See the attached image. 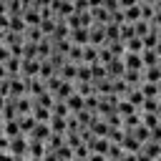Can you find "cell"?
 Here are the masks:
<instances>
[{"label": "cell", "instance_id": "1", "mask_svg": "<svg viewBox=\"0 0 161 161\" xmlns=\"http://www.w3.org/2000/svg\"><path fill=\"white\" fill-rule=\"evenodd\" d=\"M8 151H10V158H28V136H25V133L10 136Z\"/></svg>", "mask_w": 161, "mask_h": 161}, {"label": "cell", "instance_id": "2", "mask_svg": "<svg viewBox=\"0 0 161 161\" xmlns=\"http://www.w3.org/2000/svg\"><path fill=\"white\" fill-rule=\"evenodd\" d=\"M103 68H106V75H108V78H121V75H123V70H126V68H123V60H121L118 55H113Z\"/></svg>", "mask_w": 161, "mask_h": 161}, {"label": "cell", "instance_id": "3", "mask_svg": "<svg viewBox=\"0 0 161 161\" xmlns=\"http://www.w3.org/2000/svg\"><path fill=\"white\" fill-rule=\"evenodd\" d=\"M121 60H123V68H131V70H141V68H143V63H141V55H138V53L123 50Z\"/></svg>", "mask_w": 161, "mask_h": 161}, {"label": "cell", "instance_id": "4", "mask_svg": "<svg viewBox=\"0 0 161 161\" xmlns=\"http://www.w3.org/2000/svg\"><path fill=\"white\" fill-rule=\"evenodd\" d=\"M45 156V141L28 138V158H43Z\"/></svg>", "mask_w": 161, "mask_h": 161}, {"label": "cell", "instance_id": "5", "mask_svg": "<svg viewBox=\"0 0 161 161\" xmlns=\"http://www.w3.org/2000/svg\"><path fill=\"white\" fill-rule=\"evenodd\" d=\"M68 40L73 45H86L88 43V28H73V30H68Z\"/></svg>", "mask_w": 161, "mask_h": 161}, {"label": "cell", "instance_id": "6", "mask_svg": "<svg viewBox=\"0 0 161 161\" xmlns=\"http://www.w3.org/2000/svg\"><path fill=\"white\" fill-rule=\"evenodd\" d=\"M141 63H143V68L146 65H158V48H141Z\"/></svg>", "mask_w": 161, "mask_h": 161}, {"label": "cell", "instance_id": "7", "mask_svg": "<svg viewBox=\"0 0 161 161\" xmlns=\"http://www.w3.org/2000/svg\"><path fill=\"white\" fill-rule=\"evenodd\" d=\"M161 96H148V98H143L141 101V106H138V111H148V113H161Z\"/></svg>", "mask_w": 161, "mask_h": 161}, {"label": "cell", "instance_id": "8", "mask_svg": "<svg viewBox=\"0 0 161 161\" xmlns=\"http://www.w3.org/2000/svg\"><path fill=\"white\" fill-rule=\"evenodd\" d=\"M121 15H123V23H133V20L141 18V5L133 3V5H128V8H121Z\"/></svg>", "mask_w": 161, "mask_h": 161}, {"label": "cell", "instance_id": "9", "mask_svg": "<svg viewBox=\"0 0 161 161\" xmlns=\"http://www.w3.org/2000/svg\"><path fill=\"white\" fill-rule=\"evenodd\" d=\"M63 101H65V106H68V111H70V113H75V111H80V108H83V96H80V93H75V91H73V93H68Z\"/></svg>", "mask_w": 161, "mask_h": 161}, {"label": "cell", "instance_id": "10", "mask_svg": "<svg viewBox=\"0 0 161 161\" xmlns=\"http://www.w3.org/2000/svg\"><path fill=\"white\" fill-rule=\"evenodd\" d=\"M138 91L143 93V98H148V96H158V83H151V80H141V83H138Z\"/></svg>", "mask_w": 161, "mask_h": 161}, {"label": "cell", "instance_id": "11", "mask_svg": "<svg viewBox=\"0 0 161 161\" xmlns=\"http://www.w3.org/2000/svg\"><path fill=\"white\" fill-rule=\"evenodd\" d=\"M143 48H158V30H148L146 35H141Z\"/></svg>", "mask_w": 161, "mask_h": 161}, {"label": "cell", "instance_id": "12", "mask_svg": "<svg viewBox=\"0 0 161 161\" xmlns=\"http://www.w3.org/2000/svg\"><path fill=\"white\" fill-rule=\"evenodd\" d=\"M123 48H126V50H131V53H141L143 43H141V38H138V35H131V38H126V40H123Z\"/></svg>", "mask_w": 161, "mask_h": 161}, {"label": "cell", "instance_id": "13", "mask_svg": "<svg viewBox=\"0 0 161 161\" xmlns=\"http://www.w3.org/2000/svg\"><path fill=\"white\" fill-rule=\"evenodd\" d=\"M30 113L35 116V121H48V118H50V108H45V106H40V103H33Z\"/></svg>", "mask_w": 161, "mask_h": 161}, {"label": "cell", "instance_id": "14", "mask_svg": "<svg viewBox=\"0 0 161 161\" xmlns=\"http://www.w3.org/2000/svg\"><path fill=\"white\" fill-rule=\"evenodd\" d=\"M133 3H136V0H118V10H121V8H128V5H133Z\"/></svg>", "mask_w": 161, "mask_h": 161}, {"label": "cell", "instance_id": "15", "mask_svg": "<svg viewBox=\"0 0 161 161\" xmlns=\"http://www.w3.org/2000/svg\"><path fill=\"white\" fill-rule=\"evenodd\" d=\"M0 131H3V116H0Z\"/></svg>", "mask_w": 161, "mask_h": 161}, {"label": "cell", "instance_id": "16", "mask_svg": "<svg viewBox=\"0 0 161 161\" xmlns=\"http://www.w3.org/2000/svg\"><path fill=\"white\" fill-rule=\"evenodd\" d=\"M3 3H8V0H3Z\"/></svg>", "mask_w": 161, "mask_h": 161}]
</instances>
